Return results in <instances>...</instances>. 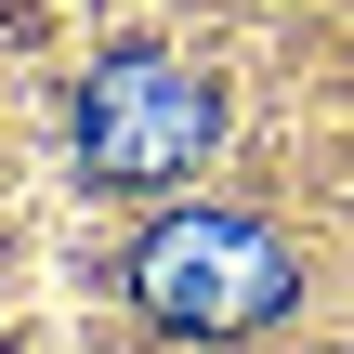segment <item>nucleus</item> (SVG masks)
<instances>
[{
	"instance_id": "obj_1",
	"label": "nucleus",
	"mask_w": 354,
	"mask_h": 354,
	"mask_svg": "<svg viewBox=\"0 0 354 354\" xmlns=\"http://www.w3.org/2000/svg\"><path fill=\"white\" fill-rule=\"evenodd\" d=\"M131 289H145L158 328H184V342H236V328H276L302 276H289V250H276L250 210H171V223L131 250Z\"/></svg>"
},
{
	"instance_id": "obj_2",
	"label": "nucleus",
	"mask_w": 354,
	"mask_h": 354,
	"mask_svg": "<svg viewBox=\"0 0 354 354\" xmlns=\"http://www.w3.org/2000/svg\"><path fill=\"white\" fill-rule=\"evenodd\" d=\"M210 79H184L171 53H105L79 79V171L92 184H184L210 158Z\"/></svg>"
}]
</instances>
